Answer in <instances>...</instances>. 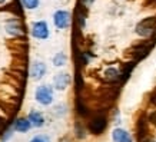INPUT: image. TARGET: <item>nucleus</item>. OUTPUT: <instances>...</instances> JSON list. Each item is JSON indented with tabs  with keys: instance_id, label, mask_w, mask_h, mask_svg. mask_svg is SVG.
I'll return each mask as SVG.
<instances>
[{
	"instance_id": "f257e3e1",
	"label": "nucleus",
	"mask_w": 156,
	"mask_h": 142,
	"mask_svg": "<svg viewBox=\"0 0 156 142\" xmlns=\"http://www.w3.org/2000/svg\"><path fill=\"white\" fill-rule=\"evenodd\" d=\"M155 43L156 42H153L152 39H147L145 42L136 43V45H133L129 50H126L125 55L130 57L133 62H139V60H142V59H145V57L149 55L151 49L155 46Z\"/></svg>"
},
{
	"instance_id": "f03ea898",
	"label": "nucleus",
	"mask_w": 156,
	"mask_h": 142,
	"mask_svg": "<svg viewBox=\"0 0 156 142\" xmlns=\"http://www.w3.org/2000/svg\"><path fill=\"white\" fill-rule=\"evenodd\" d=\"M106 126H108V116H106V114H102V112H96L95 116H92L89 123H87V129L93 135L103 133Z\"/></svg>"
},
{
	"instance_id": "7ed1b4c3",
	"label": "nucleus",
	"mask_w": 156,
	"mask_h": 142,
	"mask_svg": "<svg viewBox=\"0 0 156 142\" xmlns=\"http://www.w3.org/2000/svg\"><path fill=\"white\" fill-rule=\"evenodd\" d=\"M156 32V16L146 17L136 26V33L142 38H152Z\"/></svg>"
},
{
	"instance_id": "20e7f679",
	"label": "nucleus",
	"mask_w": 156,
	"mask_h": 142,
	"mask_svg": "<svg viewBox=\"0 0 156 142\" xmlns=\"http://www.w3.org/2000/svg\"><path fill=\"white\" fill-rule=\"evenodd\" d=\"M34 96H36V100L42 105H50L52 104V100H53L52 89L46 85L39 86L37 89H36V95H34Z\"/></svg>"
},
{
	"instance_id": "39448f33",
	"label": "nucleus",
	"mask_w": 156,
	"mask_h": 142,
	"mask_svg": "<svg viewBox=\"0 0 156 142\" xmlns=\"http://www.w3.org/2000/svg\"><path fill=\"white\" fill-rule=\"evenodd\" d=\"M147 121L146 115L142 114L139 118H137V122H136V137H137V141H142L143 138L149 137V128H147Z\"/></svg>"
},
{
	"instance_id": "423d86ee",
	"label": "nucleus",
	"mask_w": 156,
	"mask_h": 142,
	"mask_svg": "<svg viewBox=\"0 0 156 142\" xmlns=\"http://www.w3.org/2000/svg\"><path fill=\"white\" fill-rule=\"evenodd\" d=\"M6 30H7V33L9 35H13L14 38H17V36L22 38V36L26 35V29L23 27V24L20 23L17 19L7 22V24H6Z\"/></svg>"
},
{
	"instance_id": "0eeeda50",
	"label": "nucleus",
	"mask_w": 156,
	"mask_h": 142,
	"mask_svg": "<svg viewBox=\"0 0 156 142\" xmlns=\"http://www.w3.org/2000/svg\"><path fill=\"white\" fill-rule=\"evenodd\" d=\"M55 24L59 29H66L70 24V13L66 10H59L55 13Z\"/></svg>"
},
{
	"instance_id": "6e6552de",
	"label": "nucleus",
	"mask_w": 156,
	"mask_h": 142,
	"mask_svg": "<svg viewBox=\"0 0 156 142\" xmlns=\"http://www.w3.org/2000/svg\"><path fill=\"white\" fill-rule=\"evenodd\" d=\"M75 108H76L77 115H79V116H82V118H90V116H92V111H90L89 106L85 104V100L82 99L80 95H76Z\"/></svg>"
},
{
	"instance_id": "1a4fd4ad",
	"label": "nucleus",
	"mask_w": 156,
	"mask_h": 142,
	"mask_svg": "<svg viewBox=\"0 0 156 142\" xmlns=\"http://www.w3.org/2000/svg\"><path fill=\"white\" fill-rule=\"evenodd\" d=\"M32 35L37 39H48L49 36V27L44 22H36L32 29Z\"/></svg>"
},
{
	"instance_id": "9d476101",
	"label": "nucleus",
	"mask_w": 156,
	"mask_h": 142,
	"mask_svg": "<svg viewBox=\"0 0 156 142\" xmlns=\"http://www.w3.org/2000/svg\"><path fill=\"white\" fill-rule=\"evenodd\" d=\"M0 12H9L12 14H16V16H22L23 13V5L20 0H12V3H9L5 7H0Z\"/></svg>"
},
{
	"instance_id": "9b49d317",
	"label": "nucleus",
	"mask_w": 156,
	"mask_h": 142,
	"mask_svg": "<svg viewBox=\"0 0 156 142\" xmlns=\"http://www.w3.org/2000/svg\"><path fill=\"white\" fill-rule=\"evenodd\" d=\"M70 83V75L69 73H57L55 78V88L57 90H65Z\"/></svg>"
},
{
	"instance_id": "f8f14e48",
	"label": "nucleus",
	"mask_w": 156,
	"mask_h": 142,
	"mask_svg": "<svg viewBox=\"0 0 156 142\" xmlns=\"http://www.w3.org/2000/svg\"><path fill=\"white\" fill-rule=\"evenodd\" d=\"M103 79L108 83H120V72L115 67H109L108 71H105L103 73Z\"/></svg>"
},
{
	"instance_id": "ddd939ff",
	"label": "nucleus",
	"mask_w": 156,
	"mask_h": 142,
	"mask_svg": "<svg viewBox=\"0 0 156 142\" xmlns=\"http://www.w3.org/2000/svg\"><path fill=\"white\" fill-rule=\"evenodd\" d=\"M136 66V62H128V63H123L122 65V69H120V83H125V82L129 79V76L132 73V71L135 69Z\"/></svg>"
},
{
	"instance_id": "4468645a",
	"label": "nucleus",
	"mask_w": 156,
	"mask_h": 142,
	"mask_svg": "<svg viewBox=\"0 0 156 142\" xmlns=\"http://www.w3.org/2000/svg\"><path fill=\"white\" fill-rule=\"evenodd\" d=\"M46 73V65L42 63V62H36L33 66H32V71H30V75L33 79L39 81V79H42L43 75Z\"/></svg>"
},
{
	"instance_id": "2eb2a0df",
	"label": "nucleus",
	"mask_w": 156,
	"mask_h": 142,
	"mask_svg": "<svg viewBox=\"0 0 156 142\" xmlns=\"http://www.w3.org/2000/svg\"><path fill=\"white\" fill-rule=\"evenodd\" d=\"M32 126V122L26 118H19L16 119V122L13 125V129L14 131H17V132H27L29 129Z\"/></svg>"
},
{
	"instance_id": "dca6fc26",
	"label": "nucleus",
	"mask_w": 156,
	"mask_h": 142,
	"mask_svg": "<svg viewBox=\"0 0 156 142\" xmlns=\"http://www.w3.org/2000/svg\"><path fill=\"white\" fill-rule=\"evenodd\" d=\"M113 141L115 142H132V138L129 135L125 129H120V128H116L113 131Z\"/></svg>"
},
{
	"instance_id": "f3484780",
	"label": "nucleus",
	"mask_w": 156,
	"mask_h": 142,
	"mask_svg": "<svg viewBox=\"0 0 156 142\" xmlns=\"http://www.w3.org/2000/svg\"><path fill=\"white\" fill-rule=\"evenodd\" d=\"M27 119L32 122V125H33V126H36V128H40V126H43V125H44V118H43V115L40 114V112H37V111L30 112Z\"/></svg>"
},
{
	"instance_id": "a211bd4d",
	"label": "nucleus",
	"mask_w": 156,
	"mask_h": 142,
	"mask_svg": "<svg viewBox=\"0 0 156 142\" xmlns=\"http://www.w3.org/2000/svg\"><path fill=\"white\" fill-rule=\"evenodd\" d=\"M0 108L3 109V111H5V112L9 115V116H13V115L17 112L19 106H16V105H12V104H9V102H5V100L0 99Z\"/></svg>"
},
{
	"instance_id": "6ab92c4d",
	"label": "nucleus",
	"mask_w": 156,
	"mask_h": 142,
	"mask_svg": "<svg viewBox=\"0 0 156 142\" xmlns=\"http://www.w3.org/2000/svg\"><path fill=\"white\" fill-rule=\"evenodd\" d=\"M53 63H55V66H63L65 63H66V55L65 53H57L55 59H53Z\"/></svg>"
},
{
	"instance_id": "aec40b11",
	"label": "nucleus",
	"mask_w": 156,
	"mask_h": 142,
	"mask_svg": "<svg viewBox=\"0 0 156 142\" xmlns=\"http://www.w3.org/2000/svg\"><path fill=\"white\" fill-rule=\"evenodd\" d=\"M75 132H76V137L79 138V139H82V138H85L86 132H85V128L80 125V122H76L75 125Z\"/></svg>"
},
{
	"instance_id": "412c9836",
	"label": "nucleus",
	"mask_w": 156,
	"mask_h": 142,
	"mask_svg": "<svg viewBox=\"0 0 156 142\" xmlns=\"http://www.w3.org/2000/svg\"><path fill=\"white\" fill-rule=\"evenodd\" d=\"M22 5L27 9H34V7H37L39 0H22Z\"/></svg>"
},
{
	"instance_id": "4be33fe9",
	"label": "nucleus",
	"mask_w": 156,
	"mask_h": 142,
	"mask_svg": "<svg viewBox=\"0 0 156 142\" xmlns=\"http://www.w3.org/2000/svg\"><path fill=\"white\" fill-rule=\"evenodd\" d=\"M12 132H13V126L10 128V126H7V128L2 132V142H6L7 139L10 138V135H12Z\"/></svg>"
},
{
	"instance_id": "5701e85b",
	"label": "nucleus",
	"mask_w": 156,
	"mask_h": 142,
	"mask_svg": "<svg viewBox=\"0 0 156 142\" xmlns=\"http://www.w3.org/2000/svg\"><path fill=\"white\" fill-rule=\"evenodd\" d=\"M30 142H49V138L44 137V135H37V137H34Z\"/></svg>"
},
{
	"instance_id": "b1692460",
	"label": "nucleus",
	"mask_w": 156,
	"mask_h": 142,
	"mask_svg": "<svg viewBox=\"0 0 156 142\" xmlns=\"http://www.w3.org/2000/svg\"><path fill=\"white\" fill-rule=\"evenodd\" d=\"M147 121H149V122H151L153 126H156V111H153V112H152V114L147 116Z\"/></svg>"
},
{
	"instance_id": "393cba45",
	"label": "nucleus",
	"mask_w": 156,
	"mask_h": 142,
	"mask_svg": "<svg viewBox=\"0 0 156 142\" xmlns=\"http://www.w3.org/2000/svg\"><path fill=\"white\" fill-rule=\"evenodd\" d=\"M149 100H151V104L153 105V106H156V89L151 93V98H149Z\"/></svg>"
},
{
	"instance_id": "a878e982",
	"label": "nucleus",
	"mask_w": 156,
	"mask_h": 142,
	"mask_svg": "<svg viewBox=\"0 0 156 142\" xmlns=\"http://www.w3.org/2000/svg\"><path fill=\"white\" fill-rule=\"evenodd\" d=\"M6 128H7V122H6L5 118H2V116H0V129H2V131H5Z\"/></svg>"
},
{
	"instance_id": "bb28decb",
	"label": "nucleus",
	"mask_w": 156,
	"mask_h": 142,
	"mask_svg": "<svg viewBox=\"0 0 156 142\" xmlns=\"http://www.w3.org/2000/svg\"><path fill=\"white\" fill-rule=\"evenodd\" d=\"M80 3L82 5H85L86 7H89V6L93 3V0H80Z\"/></svg>"
},
{
	"instance_id": "cd10ccee",
	"label": "nucleus",
	"mask_w": 156,
	"mask_h": 142,
	"mask_svg": "<svg viewBox=\"0 0 156 142\" xmlns=\"http://www.w3.org/2000/svg\"><path fill=\"white\" fill-rule=\"evenodd\" d=\"M139 142H156L153 138H151V137H146V138H143L142 141H139Z\"/></svg>"
},
{
	"instance_id": "c85d7f7f",
	"label": "nucleus",
	"mask_w": 156,
	"mask_h": 142,
	"mask_svg": "<svg viewBox=\"0 0 156 142\" xmlns=\"http://www.w3.org/2000/svg\"><path fill=\"white\" fill-rule=\"evenodd\" d=\"M149 3H153V5H156V0H149Z\"/></svg>"
},
{
	"instance_id": "c756f323",
	"label": "nucleus",
	"mask_w": 156,
	"mask_h": 142,
	"mask_svg": "<svg viewBox=\"0 0 156 142\" xmlns=\"http://www.w3.org/2000/svg\"><path fill=\"white\" fill-rule=\"evenodd\" d=\"M3 2H5V0H0V5H2V3H3Z\"/></svg>"
}]
</instances>
